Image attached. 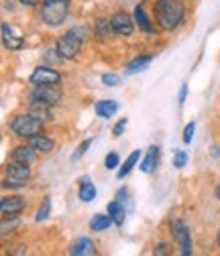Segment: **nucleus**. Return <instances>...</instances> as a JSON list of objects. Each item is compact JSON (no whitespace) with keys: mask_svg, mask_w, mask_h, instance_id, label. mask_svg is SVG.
I'll use <instances>...</instances> for the list:
<instances>
[{"mask_svg":"<svg viewBox=\"0 0 220 256\" xmlns=\"http://www.w3.org/2000/svg\"><path fill=\"white\" fill-rule=\"evenodd\" d=\"M183 12L185 8L179 0H157L155 4V18L165 30H173L175 26H179V22L183 20Z\"/></svg>","mask_w":220,"mask_h":256,"instance_id":"f257e3e1","label":"nucleus"},{"mask_svg":"<svg viewBox=\"0 0 220 256\" xmlns=\"http://www.w3.org/2000/svg\"><path fill=\"white\" fill-rule=\"evenodd\" d=\"M11 128H13V132L19 134V136H25V138H31V136H35L43 130V120L35 118L33 114H21L17 116L13 122H11Z\"/></svg>","mask_w":220,"mask_h":256,"instance_id":"f03ea898","label":"nucleus"},{"mask_svg":"<svg viewBox=\"0 0 220 256\" xmlns=\"http://www.w3.org/2000/svg\"><path fill=\"white\" fill-rule=\"evenodd\" d=\"M68 0H47L41 10V18L49 24V26H57L66 20L68 16Z\"/></svg>","mask_w":220,"mask_h":256,"instance_id":"7ed1b4c3","label":"nucleus"},{"mask_svg":"<svg viewBox=\"0 0 220 256\" xmlns=\"http://www.w3.org/2000/svg\"><path fill=\"white\" fill-rule=\"evenodd\" d=\"M82 49V37H78L76 30H70L57 41V53L64 59H74Z\"/></svg>","mask_w":220,"mask_h":256,"instance_id":"20e7f679","label":"nucleus"},{"mask_svg":"<svg viewBox=\"0 0 220 256\" xmlns=\"http://www.w3.org/2000/svg\"><path fill=\"white\" fill-rule=\"evenodd\" d=\"M171 236H173V240L179 244L181 254H192L190 232H187V228H185V224H183V222H179V220L171 222Z\"/></svg>","mask_w":220,"mask_h":256,"instance_id":"39448f33","label":"nucleus"},{"mask_svg":"<svg viewBox=\"0 0 220 256\" xmlns=\"http://www.w3.org/2000/svg\"><path fill=\"white\" fill-rule=\"evenodd\" d=\"M59 82H61V76L55 70L47 68V66H41L31 74V84H35V86H49V84L55 86Z\"/></svg>","mask_w":220,"mask_h":256,"instance_id":"423d86ee","label":"nucleus"},{"mask_svg":"<svg viewBox=\"0 0 220 256\" xmlns=\"http://www.w3.org/2000/svg\"><path fill=\"white\" fill-rule=\"evenodd\" d=\"M33 100L53 106V104H57L61 100V92L55 86H51V84L49 86H37L35 92H33Z\"/></svg>","mask_w":220,"mask_h":256,"instance_id":"0eeeda50","label":"nucleus"},{"mask_svg":"<svg viewBox=\"0 0 220 256\" xmlns=\"http://www.w3.org/2000/svg\"><path fill=\"white\" fill-rule=\"evenodd\" d=\"M7 177L13 179V181L23 183V181H27L31 177V169H29L27 163H21V161H15L13 158V161L7 165Z\"/></svg>","mask_w":220,"mask_h":256,"instance_id":"6e6552de","label":"nucleus"},{"mask_svg":"<svg viewBox=\"0 0 220 256\" xmlns=\"http://www.w3.org/2000/svg\"><path fill=\"white\" fill-rule=\"evenodd\" d=\"M112 26H114V33L116 35L129 37L133 33V18L127 12H116L112 16Z\"/></svg>","mask_w":220,"mask_h":256,"instance_id":"1a4fd4ad","label":"nucleus"},{"mask_svg":"<svg viewBox=\"0 0 220 256\" xmlns=\"http://www.w3.org/2000/svg\"><path fill=\"white\" fill-rule=\"evenodd\" d=\"M0 208H3L5 218H9V216H15V214H19V212L25 210V200H23L21 196L3 198V202H0Z\"/></svg>","mask_w":220,"mask_h":256,"instance_id":"9d476101","label":"nucleus"},{"mask_svg":"<svg viewBox=\"0 0 220 256\" xmlns=\"http://www.w3.org/2000/svg\"><path fill=\"white\" fill-rule=\"evenodd\" d=\"M13 158H15V161H21V163H27V165H33L37 161V150L31 144L17 146L15 152H13Z\"/></svg>","mask_w":220,"mask_h":256,"instance_id":"9b49d317","label":"nucleus"},{"mask_svg":"<svg viewBox=\"0 0 220 256\" xmlns=\"http://www.w3.org/2000/svg\"><path fill=\"white\" fill-rule=\"evenodd\" d=\"M157 163H159V148H157V146H149L145 158L141 161V171L143 173H153V169L157 167Z\"/></svg>","mask_w":220,"mask_h":256,"instance_id":"f8f14e48","label":"nucleus"},{"mask_svg":"<svg viewBox=\"0 0 220 256\" xmlns=\"http://www.w3.org/2000/svg\"><path fill=\"white\" fill-rule=\"evenodd\" d=\"M3 41H5L7 49H11V51H17V49H21L25 45V41L15 35V30L9 24H3Z\"/></svg>","mask_w":220,"mask_h":256,"instance_id":"ddd939ff","label":"nucleus"},{"mask_svg":"<svg viewBox=\"0 0 220 256\" xmlns=\"http://www.w3.org/2000/svg\"><path fill=\"white\" fill-rule=\"evenodd\" d=\"M70 254H76V256H90L94 254V242L90 238H78L72 248H70Z\"/></svg>","mask_w":220,"mask_h":256,"instance_id":"4468645a","label":"nucleus"},{"mask_svg":"<svg viewBox=\"0 0 220 256\" xmlns=\"http://www.w3.org/2000/svg\"><path fill=\"white\" fill-rule=\"evenodd\" d=\"M29 144L33 146L35 150H39V152H51V150H53V146H55V142H53L51 138L43 136V134H35V136H31V138H29Z\"/></svg>","mask_w":220,"mask_h":256,"instance_id":"2eb2a0df","label":"nucleus"},{"mask_svg":"<svg viewBox=\"0 0 220 256\" xmlns=\"http://www.w3.org/2000/svg\"><path fill=\"white\" fill-rule=\"evenodd\" d=\"M118 112V104L114 100H100L96 104V114L100 118H112Z\"/></svg>","mask_w":220,"mask_h":256,"instance_id":"dca6fc26","label":"nucleus"},{"mask_svg":"<svg viewBox=\"0 0 220 256\" xmlns=\"http://www.w3.org/2000/svg\"><path fill=\"white\" fill-rule=\"evenodd\" d=\"M114 220H112V216L108 214V216H104V214H96L92 218V222H90V228H92V232H102V230H106V228H110V224H112Z\"/></svg>","mask_w":220,"mask_h":256,"instance_id":"f3484780","label":"nucleus"},{"mask_svg":"<svg viewBox=\"0 0 220 256\" xmlns=\"http://www.w3.org/2000/svg\"><path fill=\"white\" fill-rule=\"evenodd\" d=\"M94 198H96V187H94V183L90 179L84 177L80 181V200L86 202V204H90Z\"/></svg>","mask_w":220,"mask_h":256,"instance_id":"a211bd4d","label":"nucleus"},{"mask_svg":"<svg viewBox=\"0 0 220 256\" xmlns=\"http://www.w3.org/2000/svg\"><path fill=\"white\" fill-rule=\"evenodd\" d=\"M108 214L112 216L114 224H118V226H122V224H124V218H127V212H124V206L120 204V200L108 204Z\"/></svg>","mask_w":220,"mask_h":256,"instance_id":"6ab92c4d","label":"nucleus"},{"mask_svg":"<svg viewBox=\"0 0 220 256\" xmlns=\"http://www.w3.org/2000/svg\"><path fill=\"white\" fill-rule=\"evenodd\" d=\"M135 20H137V24H139V28L143 30V33H153V24L149 22L143 4H137V8H135Z\"/></svg>","mask_w":220,"mask_h":256,"instance_id":"aec40b11","label":"nucleus"},{"mask_svg":"<svg viewBox=\"0 0 220 256\" xmlns=\"http://www.w3.org/2000/svg\"><path fill=\"white\" fill-rule=\"evenodd\" d=\"M139 156H141V150H133L131 154H129V158L124 161V165L118 169V173H116V177L118 179H124V175H129L131 173V169L137 165V161H139Z\"/></svg>","mask_w":220,"mask_h":256,"instance_id":"412c9836","label":"nucleus"},{"mask_svg":"<svg viewBox=\"0 0 220 256\" xmlns=\"http://www.w3.org/2000/svg\"><path fill=\"white\" fill-rule=\"evenodd\" d=\"M31 114H33L35 118L39 120H49L51 118V112H49V104H43V102H37L33 100V104H31Z\"/></svg>","mask_w":220,"mask_h":256,"instance_id":"4be33fe9","label":"nucleus"},{"mask_svg":"<svg viewBox=\"0 0 220 256\" xmlns=\"http://www.w3.org/2000/svg\"><path fill=\"white\" fill-rule=\"evenodd\" d=\"M96 33H98V37H102V39H108V37L114 33L112 20L108 22L106 18H98V20H96Z\"/></svg>","mask_w":220,"mask_h":256,"instance_id":"5701e85b","label":"nucleus"},{"mask_svg":"<svg viewBox=\"0 0 220 256\" xmlns=\"http://www.w3.org/2000/svg\"><path fill=\"white\" fill-rule=\"evenodd\" d=\"M149 61H151V57L149 55H145V57H137L133 63H129V68H127V74H137V72H141V70H145L147 66H149Z\"/></svg>","mask_w":220,"mask_h":256,"instance_id":"b1692460","label":"nucleus"},{"mask_svg":"<svg viewBox=\"0 0 220 256\" xmlns=\"http://www.w3.org/2000/svg\"><path fill=\"white\" fill-rule=\"evenodd\" d=\"M49 212H51V198H45L43 200V204H41V208H39V212H37V222H43V220H47L49 218Z\"/></svg>","mask_w":220,"mask_h":256,"instance_id":"393cba45","label":"nucleus"},{"mask_svg":"<svg viewBox=\"0 0 220 256\" xmlns=\"http://www.w3.org/2000/svg\"><path fill=\"white\" fill-rule=\"evenodd\" d=\"M90 144H92V140H90V138H88V140H84V142L76 148V152L72 154V161H80V158L86 154V150H88V146H90Z\"/></svg>","mask_w":220,"mask_h":256,"instance_id":"a878e982","label":"nucleus"},{"mask_svg":"<svg viewBox=\"0 0 220 256\" xmlns=\"http://www.w3.org/2000/svg\"><path fill=\"white\" fill-rule=\"evenodd\" d=\"M185 161H187V154L183 150H175V154H173V167L181 169L185 165Z\"/></svg>","mask_w":220,"mask_h":256,"instance_id":"bb28decb","label":"nucleus"},{"mask_svg":"<svg viewBox=\"0 0 220 256\" xmlns=\"http://www.w3.org/2000/svg\"><path fill=\"white\" fill-rule=\"evenodd\" d=\"M102 84L108 86V88H114V86L120 84V78L114 76V74H104V76H102Z\"/></svg>","mask_w":220,"mask_h":256,"instance_id":"cd10ccee","label":"nucleus"},{"mask_svg":"<svg viewBox=\"0 0 220 256\" xmlns=\"http://www.w3.org/2000/svg\"><path fill=\"white\" fill-rule=\"evenodd\" d=\"M118 161H120L118 154H116V152H110V154L106 156V169H116V167H118Z\"/></svg>","mask_w":220,"mask_h":256,"instance_id":"c85d7f7f","label":"nucleus"},{"mask_svg":"<svg viewBox=\"0 0 220 256\" xmlns=\"http://www.w3.org/2000/svg\"><path fill=\"white\" fill-rule=\"evenodd\" d=\"M194 122H190V124H187L185 126V130H183V142H190L192 140V136H194Z\"/></svg>","mask_w":220,"mask_h":256,"instance_id":"c756f323","label":"nucleus"},{"mask_svg":"<svg viewBox=\"0 0 220 256\" xmlns=\"http://www.w3.org/2000/svg\"><path fill=\"white\" fill-rule=\"evenodd\" d=\"M124 128H127V118H122V120H120V122H118V124L114 126L112 134H114V136H120V134L124 132Z\"/></svg>","mask_w":220,"mask_h":256,"instance_id":"7c9ffc66","label":"nucleus"},{"mask_svg":"<svg viewBox=\"0 0 220 256\" xmlns=\"http://www.w3.org/2000/svg\"><path fill=\"white\" fill-rule=\"evenodd\" d=\"M15 228H17V220H15V222H11V224H9V220H5V222H3V234H9V232H11V230H15Z\"/></svg>","mask_w":220,"mask_h":256,"instance_id":"2f4dec72","label":"nucleus"},{"mask_svg":"<svg viewBox=\"0 0 220 256\" xmlns=\"http://www.w3.org/2000/svg\"><path fill=\"white\" fill-rule=\"evenodd\" d=\"M185 94H187V86L183 84V86H181V92H179V104L185 102Z\"/></svg>","mask_w":220,"mask_h":256,"instance_id":"473e14b6","label":"nucleus"},{"mask_svg":"<svg viewBox=\"0 0 220 256\" xmlns=\"http://www.w3.org/2000/svg\"><path fill=\"white\" fill-rule=\"evenodd\" d=\"M23 4H27V6H35V4H39L41 0H21Z\"/></svg>","mask_w":220,"mask_h":256,"instance_id":"72a5a7b5","label":"nucleus"},{"mask_svg":"<svg viewBox=\"0 0 220 256\" xmlns=\"http://www.w3.org/2000/svg\"><path fill=\"white\" fill-rule=\"evenodd\" d=\"M167 252V246L165 244H159V248H155V254H165Z\"/></svg>","mask_w":220,"mask_h":256,"instance_id":"f704fd0d","label":"nucleus"},{"mask_svg":"<svg viewBox=\"0 0 220 256\" xmlns=\"http://www.w3.org/2000/svg\"><path fill=\"white\" fill-rule=\"evenodd\" d=\"M216 198H218V200H220V185H218V187H216Z\"/></svg>","mask_w":220,"mask_h":256,"instance_id":"c9c22d12","label":"nucleus"},{"mask_svg":"<svg viewBox=\"0 0 220 256\" xmlns=\"http://www.w3.org/2000/svg\"><path fill=\"white\" fill-rule=\"evenodd\" d=\"M216 242H218V248H220V232H218V238H216Z\"/></svg>","mask_w":220,"mask_h":256,"instance_id":"e433bc0d","label":"nucleus"}]
</instances>
